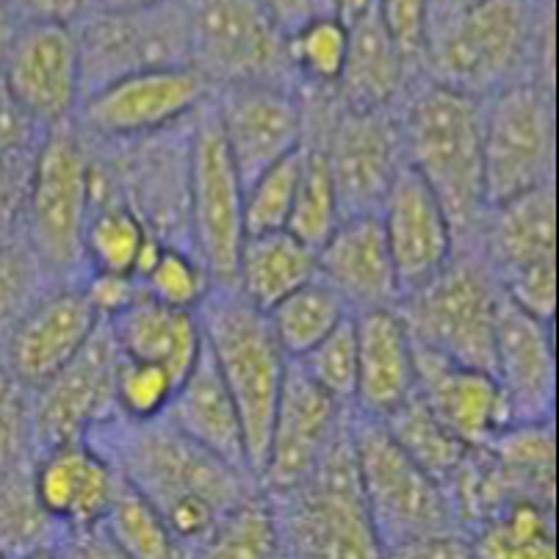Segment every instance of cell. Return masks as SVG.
Wrapping results in <instances>:
<instances>
[{"label":"cell","instance_id":"obj_39","mask_svg":"<svg viewBox=\"0 0 559 559\" xmlns=\"http://www.w3.org/2000/svg\"><path fill=\"white\" fill-rule=\"evenodd\" d=\"M349 48V28L333 14H316L288 36V61L310 90L333 92Z\"/></svg>","mask_w":559,"mask_h":559},{"label":"cell","instance_id":"obj_48","mask_svg":"<svg viewBox=\"0 0 559 559\" xmlns=\"http://www.w3.org/2000/svg\"><path fill=\"white\" fill-rule=\"evenodd\" d=\"M43 136V128H36L20 111L17 103L9 97L7 86L0 81V173L28 169Z\"/></svg>","mask_w":559,"mask_h":559},{"label":"cell","instance_id":"obj_50","mask_svg":"<svg viewBox=\"0 0 559 559\" xmlns=\"http://www.w3.org/2000/svg\"><path fill=\"white\" fill-rule=\"evenodd\" d=\"M388 559H474L468 537L463 532H441V535L416 537L388 548Z\"/></svg>","mask_w":559,"mask_h":559},{"label":"cell","instance_id":"obj_7","mask_svg":"<svg viewBox=\"0 0 559 559\" xmlns=\"http://www.w3.org/2000/svg\"><path fill=\"white\" fill-rule=\"evenodd\" d=\"M302 95L305 128L319 133L328 153L341 219L380 214V205L399 169L405 167L399 106L382 111H349L335 92Z\"/></svg>","mask_w":559,"mask_h":559},{"label":"cell","instance_id":"obj_8","mask_svg":"<svg viewBox=\"0 0 559 559\" xmlns=\"http://www.w3.org/2000/svg\"><path fill=\"white\" fill-rule=\"evenodd\" d=\"M349 429L366 510L385 551L416 537L460 532L447 488L393 443L382 421L352 411Z\"/></svg>","mask_w":559,"mask_h":559},{"label":"cell","instance_id":"obj_16","mask_svg":"<svg viewBox=\"0 0 559 559\" xmlns=\"http://www.w3.org/2000/svg\"><path fill=\"white\" fill-rule=\"evenodd\" d=\"M119 349L106 322L95 330L90 344L70 364L50 377L34 396L36 454L61 443L84 441L103 421L117 416L114 377Z\"/></svg>","mask_w":559,"mask_h":559},{"label":"cell","instance_id":"obj_35","mask_svg":"<svg viewBox=\"0 0 559 559\" xmlns=\"http://www.w3.org/2000/svg\"><path fill=\"white\" fill-rule=\"evenodd\" d=\"M100 526L131 559H189L191 554L169 530L162 512L126 479L117 483Z\"/></svg>","mask_w":559,"mask_h":559},{"label":"cell","instance_id":"obj_28","mask_svg":"<svg viewBox=\"0 0 559 559\" xmlns=\"http://www.w3.org/2000/svg\"><path fill=\"white\" fill-rule=\"evenodd\" d=\"M106 324L119 355L162 366L178 382L189 374L203 352V330L197 310L169 308L150 299L144 292Z\"/></svg>","mask_w":559,"mask_h":559},{"label":"cell","instance_id":"obj_43","mask_svg":"<svg viewBox=\"0 0 559 559\" xmlns=\"http://www.w3.org/2000/svg\"><path fill=\"white\" fill-rule=\"evenodd\" d=\"M56 280L39 258L31 252L23 236H14L0 245V346L23 319L25 310L43 297Z\"/></svg>","mask_w":559,"mask_h":559},{"label":"cell","instance_id":"obj_2","mask_svg":"<svg viewBox=\"0 0 559 559\" xmlns=\"http://www.w3.org/2000/svg\"><path fill=\"white\" fill-rule=\"evenodd\" d=\"M405 164L435 191L460 238L474 236L488 211L483 167V100L427 81L402 106Z\"/></svg>","mask_w":559,"mask_h":559},{"label":"cell","instance_id":"obj_12","mask_svg":"<svg viewBox=\"0 0 559 559\" xmlns=\"http://www.w3.org/2000/svg\"><path fill=\"white\" fill-rule=\"evenodd\" d=\"M81 97L126 75L189 64V7L180 0L144 12H86L72 25Z\"/></svg>","mask_w":559,"mask_h":559},{"label":"cell","instance_id":"obj_10","mask_svg":"<svg viewBox=\"0 0 559 559\" xmlns=\"http://www.w3.org/2000/svg\"><path fill=\"white\" fill-rule=\"evenodd\" d=\"M530 39L526 0H465L449 14L432 50L435 81L485 100L521 81Z\"/></svg>","mask_w":559,"mask_h":559},{"label":"cell","instance_id":"obj_55","mask_svg":"<svg viewBox=\"0 0 559 559\" xmlns=\"http://www.w3.org/2000/svg\"><path fill=\"white\" fill-rule=\"evenodd\" d=\"M377 12V0H330V14L349 28L357 20L369 17Z\"/></svg>","mask_w":559,"mask_h":559},{"label":"cell","instance_id":"obj_41","mask_svg":"<svg viewBox=\"0 0 559 559\" xmlns=\"http://www.w3.org/2000/svg\"><path fill=\"white\" fill-rule=\"evenodd\" d=\"M139 286L155 302L180 310H197L214 288V277L191 250L164 245L153 266L139 277Z\"/></svg>","mask_w":559,"mask_h":559},{"label":"cell","instance_id":"obj_42","mask_svg":"<svg viewBox=\"0 0 559 559\" xmlns=\"http://www.w3.org/2000/svg\"><path fill=\"white\" fill-rule=\"evenodd\" d=\"M299 175H302V147L280 158L277 164L245 186V230L272 233L286 230L297 200Z\"/></svg>","mask_w":559,"mask_h":559},{"label":"cell","instance_id":"obj_36","mask_svg":"<svg viewBox=\"0 0 559 559\" xmlns=\"http://www.w3.org/2000/svg\"><path fill=\"white\" fill-rule=\"evenodd\" d=\"M382 427L388 429L393 443L443 488L460 468L465 454L471 452L435 418V413L424 405L418 393H413L391 416L382 418Z\"/></svg>","mask_w":559,"mask_h":559},{"label":"cell","instance_id":"obj_3","mask_svg":"<svg viewBox=\"0 0 559 559\" xmlns=\"http://www.w3.org/2000/svg\"><path fill=\"white\" fill-rule=\"evenodd\" d=\"M197 319L203 330L205 349L241 416L247 463L258 483L274 407L292 360L274 338L266 313L247 302L233 286L211 288L203 305L197 308Z\"/></svg>","mask_w":559,"mask_h":559},{"label":"cell","instance_id":"obj_45","mask_svg":"<svg viewBox=\"0 0 559 559\" xmlns=\"http://www.w3.org/2000/svg\"><path fill=\"white\" fill-rule=\"evenodd\" d=\"M297 364L310 380L330 393L335 402L352 407L357 380V335H355V313L341 322L333 333L313 346L308 355H302Z\"/></svg>","mask_w":559,"mask_h":559},{"label":"cell","instance_id":"obj_6","mask_svg":"<svg viewBox=\"0 0 559 559\" xmlns=\"http://www.w3.org/2000/svg\"><path fill=\"white\" fill-rule=\"evenodd\" d=\"M501 288L471 238H460L447 266L427 286L399 299L413 344L454 364L490 371Z\"/></svg>","mask_w":559,"mask_h":559},{"label":"cell","instance_id":"obj_26","mask_svg":"<svg viewBox=\"0 0 559 559\" xmlns=\"http://www.w3.org/2000/svg\"><path fill=\"white\" fill-rule=\"evenodd\" d=\"M496 280L507 283L515 274L557 263V194L554 186L526 191L507 203L490 205L483 222L468 236Z\"/></svg>","mask_w":559,"mask_h":559},{"label":"cell","instance_id":"obj_29","mask_svg":"<svg viewBox=\"0 0 559 559\" xmlns=\"http://www.w3.org/2000/svg\"><path fill=\"white\" fill-rule=\"evenodd\" d=\"M411 61L393 43L380 14L349 25V48L344 70L335 84V100L349 111H382L393 108L405 90V72Z\"/></svg>","mask_w":559,"mask_h":559},{"label":"cell","instance_id":"obj_27","mask_svg":"<svg viewBox=\"0 0 559 559\" xmlns=\"http://www.w3.org/2000/svg\"><path fill=\"white\" fill-rule=\"evenodd\" d=\"M164 418L186 438H191L197 447H203L205 452L216 454L233 468L247 471L252 476L250 463H247L241 416H238L236 402L222 382L205 344L189 374L178 382V391H175Z\"/></svg>","mask_w":559,"mask_h":559},{"label":"cell","instance_id":"obj_21","mask_svg":"<svg viewBox=\"0 0 559 559\" xmlns=\"http://www.w3.org/2000/svg\"><path fill=\"white\" fill-rule=\"evenodd\" d=\"M490 374L499 382L512 424L554 421L557 352L551 324L512 305L501 294Z\"/></svg>","mask_w":559,"mask_h":559},{"label":"cell","instance_id":"obj_25","mask_svg":"<svg viewBox=\"0 0 559 559\" xmlns=\"http://www.w3.org/2000/svg\"><path fill=\"white\" fill-rule=\"evenodd\" d=\"M319 277L341 294L352 313L396 308L399 280L380 214L344 216L319 250Z\"/></svg>","mask_w":559,"mask_h":559},{"label":"cell","instance_id":"obj_30","mask_svg":"<svg viewBox=\"0 0 559 559\" xmlns=\"http://www.w3.org/2000/svg\"><path fill=\"white\" fill-rule=\"evenodd\" d=\"M316 274V250L292 230L250 233L238 250L233 288L266 313L272 305L297 292Z\"/></svg>","mask_w":559,"mask_h":559},{"label":"cell","instance_id":"obj_46","mask_svg":"<svg viewBox=\"0 0 559 559\" xmlns=\"http://www.w3.org/2000/svg\"><path fill=\"white\" fill-rule=\"evenodd\" d=\"M175 391H178V380L167 369L119 355L117 377H114L117 416L131 418V421L162 418Z\"/></svg>","mask_w":559,"mask_h":559},{"label":"cell","instance_id":"obj_44","mask_svg":"<svg viewBox=\"0 0 559 559\" xmlns=\"http://www.w3.org/2000/svg\"><path fill=\"white\" fill-rule=\"evenodd\" d=\"M36 460L34 396L0 349V476L28 471Z\"/></svg>","mask_w":559,"mask_h":559},{"label":"cell","instance_id":"obj_58","mask_svg":"<svg viewBox=\"0 0 559 559\" xmlns=\"http://www.w3.org/2000/svg\"><path fill=\"white\" fill-rule=\"evenodd\" d=\"M322 3V14H330V0H319Z\"/></svg>","mask_w":559,"mask_h":559},{"label":"cell","instance_id":"obj_23","mask_svg":"<svg viewBox=\"0 0 559 559\" xmlns=\"http://www.w3.org/2000/svg\"><path fill=\"white\" fill-rule=\"evenodd\" d=\"M117 483V471L90 441L45 449L31 465L36 504L59 535L100 524Z\"/></svg>","mask_w":559,"mask_h":559},{"label":"cell","instance_id":"obj_40","mask_svg":"<svg viewBox=\"0 0 559 559\" xmlns=\"http://www.w3.org/2000/svg\"><path fill=\"white\" fill-rule=\"evenodd\" d=\"M59 530L36 504L31 468L0 476V551L9 559L43 546H56Z\"/></svg>","mask_w":559,"mask_h":559},{"label":"cell","instance_id":"obj_37","mask_svg":"<svg viewBox=\"0 0 559 559\" xmlns=\"http://www.w3.org/2000/svg\"><path fill=\"white\" fill-rule=\"evenodd\" d=\"M338 222L341 209L338 197H335L333 175H330L328 153H324L319 133L305 128L302 175H299L297 200H294V211L286 230H292L294 236L302 238L305 245L319 250Z\"/></svg>","mask_w":559,"mask_h":559},{"label":"cell","instance_id":"obj_17","mask_svg":"<svg viewBox=\"0 0 559 559\" xmlns=\"http://www.w3.org/2000/svg\"><path fill=\"white\" fill-rule=\"evenodd\" d=\"M349 413L352 407L335 402L297 364H288L258 476L263 493L280 496L297 488L341 432Z\"/></svg>","mask_w":559,"mask_h":559},{"label":"cell","instance_id":"obj_38","mask_svg":"<svg viewBox=\"0 0 559 559\" xmlns=\"http://www.w3.org/2000/svg\"><path fill=\"white\" fill-rule=\"evenodd\" d=\"M147 227L128 205H100L90 211L84 230V274H128L133 277L136 258L142 252Z\"/></svg>","mask_w":559,"mask_h":559},{"label":"cell","instance_id":"obj_59","mask_svg":"<svg viewBox=\"0 0 559 559\" xmlns=\"http://www.w3.org/2000/svg\"><path fill=\"white\" fill-rule=\"evenodd\" d=\"M0 559H9V557H7V554H3V551H0Z\"/></svg>","mask_w":559,"mask_h":559},{"label":"cell","instance_id":"obj_57","mask_svg":"<svg viewBox=\"0 0 559 559\" xmlns=\"http://www.w3.org/2000/svg\"><path fill=\"white\" fill-rule=\"evenodd\" d=\"M17 559H61L59 551H56V546H43V548H34V551L23 554V557Z\"/></svg>","mask_w":559,"mask_h":559},{"label":"cell","instance_id":"obj_9","mask_svg":"<svg viewBox=\"0 0 559 559\" xmlns=\"http://www.w3.org/2000/svg\"><path fill=\"white\" fill-rule=\"evenodd\" d=\"M557 119L554 95L537 78H521L483 100L485 197L499 205L554 186Z\"/></svg>","mask_w":559,"mask_h":559},{"label":"cell","instance_id":"obj_34","mask_svg":"<svg viewBox=\"0 0 559 559\" xmlns=\"http://www.w3.org/2000/svg\"><path fill=\"white\" fill-rule=\"evenodd\" d=\"M189 559H283L274 501L263 490L233 507Z\"/></svg>","mask_w":559,"mask_h":559},{"label":"cell","instance_id":"obj_54","mask_svg":"<svg viewBox=\"0 0 559 559\" xmlns=\"http://www.w3.org/2000/svg\"><path fill=\"white\" fill-rule=\"evenodd\" d=\"M23 25L25 20L14 12L12 3H9V0H0V70H3V64H7L14 39H17Z\"/></svg>","mask_w":559,"mask_h":559},{"label":"cell","instance_id":"obj_32","mask_svg":"<svg viewBox=\"0 0 559 559\" xmlns=\"http://www.w3.org/2000/svg\"><path fill=\"white\" fill-rule=\"evenodd\" d=\"M474 559H557L554 510L515 499L468 532Z\"/></svg>","mask_w":559,"mask_h":559},{"label":"cell","instance_id":"obj_53","mask_svg":"<svg viewBox=\"0 0 559 559\" xmlns=\"http://www.w3.org/2000/svg\"><path fill=\"white\" fill-rule=\"evenodd\" d=\"M255 3L274 20V25L286 36L302 28L310 17L322 14V3L319 0H255Z\"/></svg>","mask_w":559,"mask_h":559},{"label":"cell","instance_id":"obj_22","mask_svg":"<svg viewBox=\"0 0 559 559\" xmlns=\"http://www.w3.org/2000/svg\"><path fill=\"white\" fill-rule=\"evenodd\" d=\"M416 393L465 449H488L512 427L510 407L490 371L454 364L416 346Z\"/></svg>","mask_w":559,"mask_h":559},{"label":"cell","instance_id":"obj_18","mask_svg":"<svg viewBox=\"0 0 559 559\" xmlns=\"http://www.w3.org/2000/svg\"><path fill=\"white\" fill-rule=\"evenodd\" d=\"M0 81L36 128L50 131L72 122L81 103V59L72 25L25 23Z\"/></svg>","mask_w":559,"mask_h":559},{"label":"cell","instance_id":"obj_19","mask_svg":"<svg viewBox=\"0 0 559 559\" xmlns=\"http://www.w3.org/2000/svg\"><path fill=\"white\" fill-rule=\"evenodd\" d=\"M97 328L100 316L92 308L81 280L53 283L25 310L0 349L14 377L34 393L90 344Z\"/></svg>","mask_w":559,"mask_h":559},{"label":"cell","instance_id":"obj_14","mask_svg":"<svg viewBox=\"0 0 559 559\" xmlns=\"http://www.w3.org/2000/svg\"><path fill=\"white\" fill-rule=\"evenodd\" d=\"M211 97L191 64L126 75L81 97L72 126L92 142H128L180 126Z\"/></svg>","mask_w":559,"mask_h":559},{"label":"cell","instance_id":"obj_52","mask_svg":"<svg viewBox=\"0 0 559 559\" xmlns=\"http://www.w3.org/2000/svg\"><path fill=\"white\" fill-rule=\"evenodd\" d=\"M25 23L75 25L90 12V0H9Z\"/></svg>","mask_w":559,"mask_h":559},{"label":"cell","instance_id":"obj_11","mask_svg":"<svg viewBox=\"0 0 559 559\" xmlns=\"http://www.w3.org/2000/svg\"><path fill=\"white\" fill-rule=\"evenodd\" d=\"M189 233L191 250L205 263L214 286H233L247 236L245 183L233 167L211 97L191 117Z\"/></svg>","mask_w":559,"mask_h":559},{"label":"cell","instance_id":"obj_5","mask_svg":"<svg viewBox=\"0 0 559 559\" xmlns=\"http://www.w3.org/2000/svg\"><path fill=\"white\" fill-rule=\"evenodd\" d=\"M90 164V142L72 122L45 131L31 162L20 236L56 283L84 277Z\"/></svg>","mask_w":559,"mask_h":559},{"label":"cell","instance_id":"obj_31","mask_svg":"<svg viewBox=\"0 0 559 559\" xmlns=\"http://www.w3.org/2000/svg\"><path fill=\"white\" fill-rule=\"evenodd\" d=\"M485 452L493 460L512 499H530L554 510V421L512 424Z\"/></svg>","mask_w":559,"mask_h":559},{"label":"cell","instance_id":"obj_20","mask_svg":"<svg viewBox=\"0 0 559 559\" xmlns=\"http://www.w3.org/2000/svg\"><path fill=\"white\" fill-rule=\"evenodd\" d=\"M380 222L396 269L399 299L427 286L457 250V233L441 200L407 164L382 200Z\"/></svg>","mask_w":559,"mask_h":559},{"label":"cell","instance_id":"obj_51","mask_svg":"<svg viewBox=\"0 0 559 559\" xmlns=\"http://www.w3.org/2000/svg\"><path fill=\"white\" fill-rule=\"evenodd\" d=\"M56 551L61 559H131L108 537V532L100 524L59 535Z\"/></svg>","mask_w":559,"mask_h":559},{"label":"cell","instance_id":"obj_56","mask_svg":"<svg viewBox=\"0 0 559 559\" xmlns=\"http://www.w3.org/2000/svg\"><path fill=\"white\" fill-rule=\"evenodd\" d=\"M164 3H173V0H90V9L92 12H144Z\"/></svg>","mask_w":559,"mask_h":559},{"label":"cell","instance_id":"obj_13","mask_svg":"<svg viewBox=\"0 0 559 559\" xmlns=\"http://www.w3.org/2000/svg\"><path fill=\"white\" fill-rule=\"evenodd\" d=\"M189 64L211 92L250 81L288 84V36L255 0H200L189 9Z\"/></svg>","mask_w":559,"mask_h":559},{"label":"cell","instance_id":"obj_4","mask_svg":"<svg viewBox=\"0 0 559 559\" xmlns=\"http://www.w3.org/2000/svg\"><path fill=\"white\" fill-rule=\"evenodd\" d=\"M349 421L352 413L297 488L269 496L277 510L283 559H388L366 510Z\"/></svg>","mask_w":559,"mask_h":559},{"label":"cell","instance_id":"obj_1","mask_svg":"<svg viewBox=\"0 0 559 559\" xmlns=\"http://www.w3.org/2000/svg\"><path fill=\"white\" fill-rule=\"evenodd\" d=\"M84 441L111 463L119 479L162 512L189 551L214 532L233 507L261 490L247 471L197 447L164 416L153 421L114 416Z\"/></svg>","mask_w":559,"mask_h":559},{"label":"cell","instance_id":"obj_24","mask_svg":"<svg viewBox=\"0 0 559 559\" xmlns=\"http://www.w3.org/2000/svg\"><path fill=\"white\" fill-rule=\"evenodd\" d=\"M355 335L357 380L352 411L382 421L416 393V344L399 308L355 313Z\"/></svg>","mask_w":559,"mask_h":559},{"label":"cell","instance_id":"obj_47","mask_svg":"<svg viewBox=\"0 0 559 559\" xmlns=\"http://www.w3.org/2000/svg\"><path fill=\"white\" fill-rule=\"evenodd\" d=\"M377 14L407 61L427 53L432 0H377Z\"/></svg>","mask_w":559,"mask_h":559},{"label":"cell","instance_id":"obj_49","mask_svg":"<svg viewBox=\"0 0 559 559\" xmlns=\"http://www.w3.org/2000/svg\"><path fill=\"white\" fill-rule=\"evenodd\" d=\"M81 286H84L92 308L100 316V322H108V319H114L117 313H122V310L142 294L139 280L128 277V274L86 272L84 277H81Z\"/></svg>","mask_w":559,"mask_h":559},{"label":"cell","instance_id":"obj_15","mask_svg":"<svg viewBox=\"0 0 559 559\" xmlns=\"http://www.w3.org/2000/svg\"><path fill=\"white\" fill-rule=\"evenodd\" d=\"M219 131L241 183L302 147V92L280 81H250L211 92Z\"/></svg>","mask_w":559,"mask_h":559},{"label":"cell","instance_id":"obj_60","mask_svg":"<svg viewBox=\"0 0 559 559\" xmlns=\"http://www.w3.org/2000/svg\"><path fill=\"white\" fill-rule=\"evenodd\" d=\"M463 3H465V0H457V7H463Z\"/></svg>","mask_w":559,"mask_h":559},{"label":"cell","instance_id":"obj_33","mask_svg":"<svg viewBox=\"0 0 559 559\" xmlns=\"http://www.w3.org/2000/svg\"><path fill=\"white\" fill-rule=\"evenodd\" d=\"M349 316V305L319 274L266 310L274 338L283 346L288 360H299L302 355H308Z\"/></svg>","mask_w":559,"mask_h":559}]
</instances>
